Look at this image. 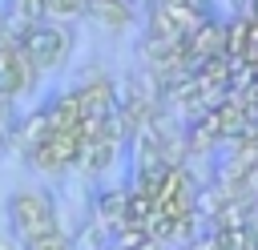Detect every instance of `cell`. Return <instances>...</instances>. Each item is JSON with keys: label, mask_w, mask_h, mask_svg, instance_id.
<instances>
[{"label": "cell", "mask_w": 258, "mask_h": 250, "mask_svg": "<svg viewBox=\"0 0 258 250\" xmlns=\"http://www.w3.org/2000/svg\"><path fill=\"white\" fill-rule=\"evenodd\" d=\"M69 93L77 97V109H81V117H85V121L113 117V113H117V105H121V89H117V81H113V77H101V73L81 77Z\"/></svg>", "instance_id": "cell-4"}, {"label": "cell", "mask_w": 258, "mask_h": 250, "mask_svg": "<svg viewBox=\"0 0 258 250\" xmlns=\"http://www.w3.org/2000/svg\"><path fill=\"white\" fill-rule=\"evenodd\" d=\"M89 4H93V0H89Z\"/></svg>", "instance_id": "cell-12"}, {"label": "cell", "mask_w": 258, "mask_h": 250, "mask_svg": "<svg viewBox=\"0 0 258 250\" xmlns=\"http://www.w3.org/2000/svg\"><path fill=\"white\" fill-rule=\"evenodd\" d=\"M0 20H4L8 32L20 36L24 28L44 20V0H0Z\"/></svg>", "instance_id": "cell-7"}, {"label": "cell", "mask_w": 258, "mask_h": 250, "mask_svg": "<svg viewBox=\"0 0 258 250\" xmlns=\"http://www.w3.org/2000/svg\"><path fill=\"white\" fill-rule=\"evenodd\" d=\"M4 222H8V238H16L20 246H32L60 230V210L52 194L36 185H20L4 198Z\"/></svg>", "instance_id": "cell-1"}, {"label": "cell", "mask_w": 258, "mask_h": 250, "mask_svg": "<svg viewBox=\"0 0 258 250\" xmlns=\"http://www.w3.org/2000/svg\"><path fill=\"white\" fill-rule=\"evenodd\" d=\"M24 161H28L36 173H44V177L69 173V169H77V161H81V133H60V129H52Z\"/></svg>", "instance_id": "cell-3"}, {"label": "cell", "mask_w": 258, "mask_h": 250, "mask_svg": "<svg viewBox=\"0 0 258 250\" xmlns=\"http://www.w3.org/2000/svg\"><path fill=\"white\" fill-rule=\"evenodd\" d=\"M4 149H8V133H0V153H4Z\"/></svg>", "instance_id": "cell-11"}, {"label": "cell", "mask_w": 258, "mask_h": 250, "mask_svg": "<svg viewBox=\"0 0 258 250\" xmlns=\"http://www.w3.org/2000/svg\"><path fill=\"white\" fill-rule=\"evenodd\" d=\"M16 44H20V52L28 56V65L44 77V73H56V69L69 60V52H73V28H60V24L40 20V24L24 28V32L16 36Z\"/></svg>", "instance_id": "cell-2"}, {"label": "cell", "mask_w": 258, "mask_h": 250, "mask_svg": "<svg viewBox=\"0 0 258 250\" xmlns=\"http://www.w3.org/2000/svg\"><path fill=\"white\" fill-rule=\"evenodd\" d=\"M48 133H52V129H48V113H44V105L24 109V113H16V121H12V129H8V149H16L20 157H28Z\"/></svg>", "instance_id": "cell-5"}, {"label": "cell", "mask_w": 258, "mask_h": 250, "mask_svg": "<svg viewBox=\"0 0 258 250\" xmlns=\"http://www.w3.org/2000/svg\"><path fill=\"white\" fill-rule=\"evenodd\" d=\"M89 16V0H44V20L48 24H60V28H73L77 20Z\"/></svg>", "instance_id": "cell-8"}, {"label": "cell", "mask_w": 258, "mask_h": 250, "mask_svg": "<svg viewBox=\"0 0 258 250\" xmlns=\"http://www.w3.org/2000/svg\"><path fill=\"white\" fill-rule=\"evenodd\" d=\"M0 250H20V242H16V238H8V234H0Z\"/></svg>", "instance_id": "cell-10"}, {"label": "cell", "mask_w": 258, "mask_h": 250, "mask_svg": "<svg viewBox=\"0 0 258 250\" xmlns=\"http://www.w3.org/2000/svg\"><path fill=\"white\" fill-rule=\"evenodd\" d=\"M89 20L101 24L105 32H125L137 20V12H133V0H93L89 4Z\"/></svg>", "instance_id": "cell-6"}, {"label": "cell", "mask_w": 258, "mask_h": 250, "mask_svg": "<svg viewBox=\"0 0 258 250\" xmlns=\"http://www.w3.org/2000/svg\"><path fill=\"white\" fill-rule=\"evenodd\" d=\"M20 250H73V238H69L64 230H56L52 238H44V242H32V246H20Z\"/></svg>", "instance_id": "cell-9"}]
</instances>
